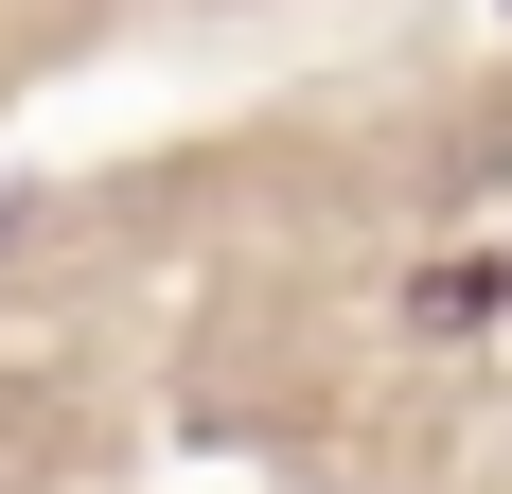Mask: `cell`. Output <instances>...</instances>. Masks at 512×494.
<instances>
[{
  "label": "cell",
  "instance_id": "6da1fadb",
  "mask_svg": "<svg viewBox=\"0 0 512 494\" xmlns=\"http://www.w3.org/2000/svg\"><path fill=\"white\" fill-rule=\"evenodd\" d=\"M18 247H36V195H0V265H18Z\"/></svg>",
  "mask_w": 512,
  "mask_h": 494
}]
</instances>
